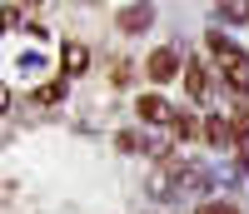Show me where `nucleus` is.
Instances as JSON below:
<instances>
[{
  "label": "nucleus",
  "instance_id": "nucleus-1",
  "mask_svg": "<svg viewBox=\"0 0 249 214\" xmlns=\"http://www.w3.org/2000/svg\"><path fill=\"white\" fill-rule=\"evenodd\" d=\"M204 140H210V144H239V149H249V140L239 135V125H230L224 115H210V120H204Z\"/></svg>",
  "mask_w": 249,
  "mask_h": 214
},
{
  "label": "nucleus",
  "instance_id": "nucleus-2",
  "mask_svg": "<svg viewBox=\"0 0 249 214\" xmlns=\"http://www.w3.org/2000/svg\"><path fill=\"white\" fill-rule=\"evenodd\" d=\"M135 110H140V120H150V125L175 120V110H170V105H164L160 95H140V100H135Z\"/></svg>",
  "mask_w": 249,
  "mask_h": 214
},
{
  "label": "nucleus",
  "instance_id": "nucleus-3",
  "mask_svg": "<svg viewBox=\"0 0 249 214\" xmlns=\"http://www.w3.org/2000/svg\"><path fill=\"white\" fill-rule=\"evenodd\" d=\"M179 75V55L175 50H155L150 55V80H175Z\"/></svg>",
  "mask_w": 249,
  "mask_h": 214
},
{
  "label": "nucleus",
  "instance_id": "nucleus-4",
  "mask_svg": "<svg viewBox=\"0 0 249 214\" xmlns=\"http://www.w3.org/2000/svg\"><path fill=\"white\" fill-rule=\"evenodd\" d=\"M224 80H230L239 95H249V55H244V50H239L234 60H224Z\"/></svg>",
  "mask_w": 249,
  "mask_h": 214
},
{
  "label": "nucleus",
  "instance_id": "nucleus-5",
  "mask_svg": "<svg viewBox=\"0 0 249 214\" xmlns=\"http://www.w3.org/2000/svg\"><path fill=\"white\" fill-rule=\"evenodd\" d=\"M85 65H90L85 45H65V50H60V70H65V75H85Z\"/></svg>",
  "mask_w": 249,
  "mask_h": 214
},
{
  "label": "nucleus",
  "instance_id": "nucleus-6",
  "mask_svg": "<svg viewBox=\"0 0 249 214\" xmlns=\"http://www.w3.org/2000/svg\"><path fill=\"white\" fill-rule=\"evenodd\" d=\"M150 20H155L150 5H124V10H120V25H124V30H144Z\"/></svg>",
  "mask_w": 249,
  "mask_h": 214
},
{
  "label": "nucleus",
  "instance_id": "nucleus-7",
  "mask_svg": "<svg viewBox=\"0 0 249 214\" xmlns=\"http://www.w3.org/2000/svg\"><path fill=\"white\" fill-rule=\"evenodd\" d=\"M170 125H175V135H179V140H195V135H204V125H199V120H195L190 110H179V115H175Z\"/></svg>",
  "mask_w": 249,
  "mask_h": 214
},
{
  "label": "nucleus",
  "instance_id": "nucleus-8",
  "mask_svg": "<svg viewBox=\"0 0 249 214\" xmlns=\"http://www.w3.org/2000/svg\"><path fill=\"white\" fill-rule=\"evenodd\" d=\"M184 85H190V95H195V100H204V90H210V75H204L199 65H190V70H184Z\"/></svg>",
  "mask_w": 249,
  "mask_h": 214
},
{
  "label": "nucleus",
  "instance_id": "nucleus-9",
  "mask_svg": "<svg viewBox=\"0 0 249 214\" xmlns=\"http://www.w3.org/2000/svg\"><path fill=\"white\" fill-rule=\"evenodd\" d=\"M210 50H214V55H224V60H234V55H239V45H230L219 30H210Z\"/></svg>",
  "mask_w": 249,
  "mask_h": 214
},
{
  "label": "nucleus",
  "instance_id": "nucleus-10",
  "mask_svg": "<svg viewBox=\"0 0 249 214\" xmlns=\"http://www.w3.org/2000/svg\"><path fill=\"white\" fill-rule=\"evenodd\" d=\"M219 20H230V25H239V20H249V5H219Z\"/></svg>",
  "mask_w": 249,
  "mask_h": 214
},
{
  "label": "nucleus",
  "instance_id": "nucleus-11",
  "mask_svg": "<svg viewBox=\"0 0 249 214\" xmlns=\"http://www.w3.org/2000/svg\"><path fill=\"white\" fill-rule=\"evenodd\" d=\"M60 95H65V90H60V85H40V90H35V105H55Z\"/></svg>",
  "mask_w": 249,
  "mask_h": 214
},
{
  "label": "nucleus",
  "instance_id": "nucleus-12",
  "mask_svg": "<svg viewBox=\"0 0 249 214\" xmlns=\"http://www.w3.org/2000/svg\"><path fill=\"white\" fill-rule=\"evenodd\" d=\"M195 214H239V209H234V204H214V199H210V204H199Z\"/></svg>",
  "mask_w": 249,
  "mask_h": 214
}]
</instances>
